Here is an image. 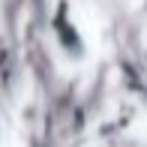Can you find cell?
Segmentation results:
<instances>
[{
	"label": "cell",
	"mask_w": 147,
	"mask_h": 147,
	"mask_svg": "<svg viewBox=\"0 0 147 147\" xmlns=\"http://www.w3.org/2000/svg\"><path fill=\"white\" fill-rule=\"evenodd\" d=\"M48 24H51V33H54L57 48L63 51L69 60L81 63V60L87 57V42H84V33H81V27L75 24L72 9H69L66 0H57V3H54V12H51Z\"/></svg>",
	"instance_id": "cell-1"
},
{
	"label": "cell",
	"mask_w": 147,
	"mask_h": 147,
	"mask_svg": "<svg viewBox=\"0 0 147 147\" xmlns=\"http://www.w3.org/2000/svg\"><path fill=\"white\" fill-rule=\"evenodd\" d=\"M84 129H87V108H84V105H75V108L69 111V132L72 135H81Z\"/></svg>",
	"instance_id": "cell-2"
},
{
	"label": "cell",
	"mask_w": 147,
	"mask_h": 147,
	"mask_svg": "<svg viewBox=\"0 0 147 147\" xmlns=\"http://www.w3.org/2000/svg\"><path fill=\"white\" fill-rule=\"evenodd\" d=\"M33 147H51V144H42V141H33Z\"/></svg>",
	"instance_id": "cell-3"
}]
</instances>
